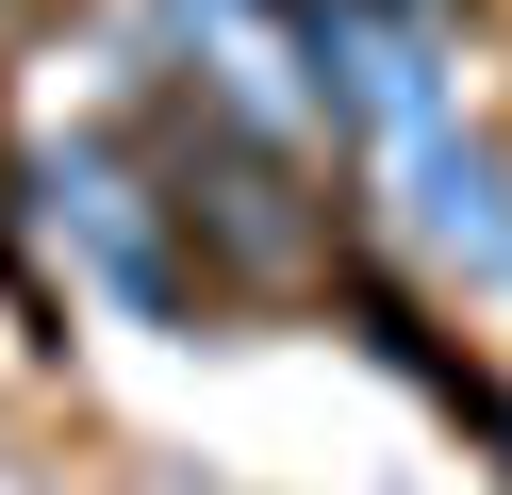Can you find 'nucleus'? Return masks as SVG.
<instances>
[{
	"instance_id": "obj_1",
	"label": "nucleus",
	"mask_w": 512,
	"mask_h": 495,
	"mask_svg": "<svg viewBox=\"0 0 512 495\" xmlns=\"http://www.w3.org/2000/svg\"><path fill=\"white\" fill-rule=\"evenodd\" d=\"M17 198H34V231H50V248H67L133 330H215V314H232V297H215V264L182 248V198H166L149 116H83V132H50V149L17 165Z\"/></svg>"
},
{
	"instance_id": "obj_2",
	"label": "nucleus",
	"mask_w": 512,
	"mask_h": 495,
	"mask_svg": "<svg viewBox=\"0 0 512 495\" xmlns=\"http://www.w3.org/2000/svg\"><path fill=\"white\" fill-rule=\"evenodd\" d=\"M149 50H166V83L199 99V116L331 165V116H314V0H149Z\"/></svg>"
},
{
	"instance_id": "obj_3",
	"label": "nucleus",
	"mask_w": 512,
	"mask_h": 495,
	"mask_svg": "<svg viewBox=\"0 0 512 495\" xmlns=\"http://www.w3.org/2000/svg\"><path fill=\"white\" fill-rule=\"evenodd\" d=\"M364 17H397V33H430V50H446V33H463L479 0H364Z\"/></svg>"
}]
</instances>
